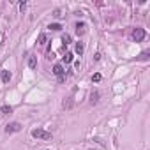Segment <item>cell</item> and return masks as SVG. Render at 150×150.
Returning <instances> with one entry per match:
<instances>
[{
	"label": "cell",
	"mask_w": 150,
	"mask_h": 150,
	"mask_svg": "<svg viewBox=\"0 0 150 150\" xmlns=\"http://www.w3.org/2000/svg\"><path fill=\"white\" fill-rule=\"evenodd\" d=\"M32 136L37 138V139H44V141L51 139V132H48V131H44V129H39V127L32 131Z\"/></svg>",
	"instance_id": "6da1fadb"
},
{
	"label": "cell",
	"mask_w": 150,
	"mask_h": 150,
	"mask_svg": "<svg viewBox=\"0 0 150 150\" xmlns=\"http://www.w3.org/2000/svg\"><path fill=\"white\" fill-rule=\"evenodd\" d=\"M145 35H146V34H145V30H143V28H139V27L132 30V39H134L136 42H141V41L145 39Z\"/></svg>",
	"instance_id": "7a4b0ae2"
},
{
	"label": "cell",
	"mask_w": 150,
	"mask_h": 150,
	"mask_svg": "<svg viewBox=\"0 0 150 150\" xmlns=\"http://www.w3.org/2000/svg\"><path fill=\"white\" fill-rule=\"evenodd\" d=\"M18 131H21V124H20V122H11V124L6 125V132H7V134L18 132Z\"/></svg>",
	"instance_id": "3957f363"
},
{
	"label": "cell",
	"mask_w": 150,
	"mask_h": 150,
	"mask_svg": "<svg viewBox=\"0 0 150 150\" xmlns=\"http://www.w3.org/2000/svg\"><path fill=\"white\" fill-rule=\"evenodd\" d=\"M64 73H65V69H64L62 64H55L53 65V74H57L58 78H64Z\"/></svg>",
	"instance_id": "277c9868"
},
{
	"label": "cell",
	"mask_w": 150,
	"mask_h": 150,
	"mask_svg": "<svg viewBox=\"0 0 150 150\" xmlns=\"http://www.w3.org/2000/svg\"><path fill=\"white\" fill-rule=\"evenodd\" d=\"M85 28H87V25L83 23V21H80V23H76V34H85Z\"/></svg>",
	"instance_id": "5b68a950"
},
{
	"label": "cell",
	"mask_w": 150,
	"mask_h": 150,
	"mask_svg": "<svg viewBox=\"0 0 150 150\" xmlns=\"http://www.w3.org/2000/svg\"><path fill=\"white\" fill-rule=\"evenodd\" d=\"M62 60H64V64H71V62L74 60V55H73L71 51H67V53H65V55L62 57Z\"/></svg>",
	"instance_id": "8992f818"
},
{
	"label": "cell",
	"mask_w": 150,
	"mask_h": 150,
	"mask_svg": "<svg viewBox=\"0 0 150 150\" xmlns=\"http://www.w3.org/2000/svg\"><path fill=\"white\" fill-rule=\"evenodd\" d=\"M99 103V92H92L90 94V104H97Z\"/></svg>",
	"instance_id": "52a82bcc"
},
{
	"label": "cell",
	"mask_w": 150,
	"mask_h": 150,
	"mask_svg": "<svg viewBox=\"0 0 150 150\" xmlns=\"http://www.w3.org/2000/svg\"><path fill=\"white\" fill-rule=\"evenodd\" d=\"M0 78H2V81H4V83H9V80H11V73H9V71H2Z\"/></svg>",
	"instance_id": "ba28073f"
},
{
	"label": "cell",
	"mask_w": 150,
	"mask_h": 150,
	"mask_svg": "<svg viewBox=\"0 0 150 150\" xmlns=\"http://www.w3.org/2000/svg\"><path fill=\"white\" fill-rule=\"evenodd\" d=\"M28 67H30V69H35V67H37V58H35V57H30V58H28Z\"/></svg>",
	"instance_id": "9c48e42d"
},
{
	"label": "cell",
	"mask_w": 150,
	"mask_h": 150,
	"mask_svg": "<svg viewBox=\"0 0 150 150\" xmlns=\"http://www.w3.org/2000/svg\"><path fill=\"white\" fill-rule=\"evenodd\" d=\"M83 51H85V46H83V42H81V41H80V42H76V53H78V55H81Z\"/></svg>",
	"instance_id": "30bf717a"
},
{
	"label": "cell",
	"mask_w": 150,
	"mask_h": 150,
	"mask_svg": "<svg viewBox=\"0 0 150 150\" xmlns=\"http://www.w3.org/2000/svg\"><path fill=\"white\" fill-rule=\"evenodd\" d=\"M65 110H71L73 108V97H67V101H64V104H62Z\"/></svg>",
	"instance_id": "8fae6325"
},
{
	"label": "cell",
	"mask_w": 150,
	"mask_h": 150,
	"mask_svg": "<svg viewBox=\"0 0 150 150\" xmlns=\"http://www.w3.org/2000/svg\"><path fill=\"white\" fill-rule=\"evenodd\" d=\"M48 28H51V30H62V25L60 23H51Z\"/></svg>",
	"instance_id": "7c38bea8"
},
{
	"label": "cell",
	"mask_w": 150,
	"mask_h": 150,
	"mask_svg": "<svg viewBox=\"0 0 150 150\" xmlns=\"http://www.w3.org/2000/svg\"><path fill=\"white\" fill-rule=\"evenodd\" d=\"M0 111H2V113H11V111H13V108L6 104V106H2V108H0Z\"/></svg>",
	"instance_id": "4fadbf2b"
},
{
	"label": "cell",
	"mask_w": 150,
	"mask_h": 150,
	"mask_svg": "<svg viewBox=\"0 0 150 150\" xmlns=\"http://www.w3.org/2000/svg\"><path fill=\"white\" fill-rule=\"evenodd\" d=\"M37 41H39V44H44V42H46V34H39Z\"/></svg>",
	"instance_id": "5bb4252c"
},
{
	"label": "cell",
	"mask_w": 150,
	"mask_h": 150,
	"mask_svg": "<svg viewBox=\"0 0 150 150\" xmlns=\"http://www.w3.org/2000/svg\"><path fill=\"white\" fill-rule=\"evenodd\" d=\"M62 41H64L65 44H69V42H71V35H69V34H65V35L62 37Z\"/></svg>",
	"instance_id": "9a60e30c"
},
{
	"label": "cell",
	"mask_w": 150,
	"mask_h": 150,
	"mask_svg": "<svg viewBox=\"0 0 150 150\" xmlns=\"http://www.w3.org/2000/svg\"><path fill=\"white\" fill-rule=\"evenodd\" d=\"M148 55H150L148 51H143V53L139 55V60H146V58H148Z\"/></svg>",
	"instance_id": "2e32d148"
},
{
	"label": "cell",
	"mask_w": 150,
	"mask_h": 150,
	"mask_svg": "<svg viewBox=\"0 0 150 150\" xmlns=\"http://www.w3.org/2000/svg\"><path fill=\"white\" fill-rule=\"evenodd\" d=\"M92 81H101V74H99V73H95V74L92 76Z\"/></svg>",
	"instance_id": "e0dca14e"
}]
</instances>
